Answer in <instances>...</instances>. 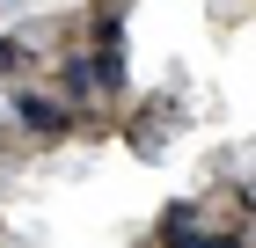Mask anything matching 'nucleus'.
<instances>
[{"mask_svg": "<svg viewBox=\"0 0 256 248\" xmlns=\"http://www.w3.org/2000/svg\"><path fill=\"white\" fill-rule=\"evenodd\" d=\"M59 95L66 102H96V66H88V51H74L59 66Z\"/></svg>", "mask_w": 256, "mask_h": 248, "instance_id": "39448f33", "label": "nucleus"}, {"mask_svg": "<svg viewBox=\"0 0 256 248\" xmlns=\"http://www.w3.org/2000/svg\"><path fill=\"white\" fill-rule=\"evenodd\" d=\"M8 117H15V132L37 139V146H52V139H74V132H80V102L44 95V88H15V95H8Z\"/></svg>", "mask_w": 256, "mask_h": 248, "instance_id": "f257e3e1", "label": "nucleus"}, {"mask_svg": "<svg viewBox=\"0 0 256 248\" xmlns=\"http://www.w3.org/2000/svg\"><path fill=\"white\" fill-rule=\"evenodd\" d=\"M124 15H132V0H102L88 15V44H124Z\"/></svg>", "mask_w": 256, "mask_h": 248, "instance_id": "20e7f679", "label": "nucleus"}, {"mask_svg": "<svg viewBox=\"0 0 256 248\" xmlns=\"http://www.w3.org/2000/svg\"><path fill=\"white\" fill-rule=\"evenodd\" d=\"M176 132H183V117H176V95H154L146 110L132 117V124H124V139H132V153H146V161H154V153L168 146Z\"/></svg>", "mask_w": 256, "mask_h": 248, "instance_id": "f03ea898", "label": "nucleus"}, {"mask_svg": "<svg viewBox=\"0 0 256 248\" xmlns=\"http://www.w3.org/2000/svg\"><path fill=\"white\" fill-rule=\"evenodd\" d=\"M154 241H161V248H198V241H205V212H198L190 197L168 205V212L154 219Z\"/></svg>", "mask_w": 256, "mask_h": 248, "instance_id": "7ed1b4c3", "label": "nucleus"}, {"mask_svg": "<svg viewBox=\"0 0 256 248\" xmlns=\"http://www.w3.org/2000/svg\"><path fill=\"white\" fill-rule=\"evenodd\" d=\"M30 66H37L30 44H22V37H0V73H30Z\"/></svg>", "mask_w": 256, "mask_h": 248, "instance_id": "423d86ee", "label": "nucleus"}]
</instances>
